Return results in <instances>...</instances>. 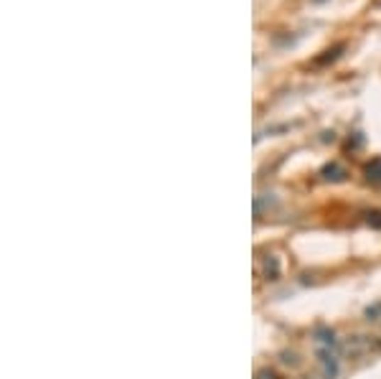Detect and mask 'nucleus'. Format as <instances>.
<instances>
[{
    "label": "nucleus",
    "instance_id": "nucleus-1",
    "mask_svg": "<svg viewBox=\"0 0 381 379\" xmlns=\"http://www.w3.org/2000/svg\"><path fill=\"white\" fill-rule=\"evenodd\" d=\"M315 354H318V361H321V372L326 379H336L338 377V367H341V344L336 339L331 329H318L315 331Z\"/></svg>",
    "mask_w": 381,
    "mask_h": 379
},
{
    "label": "nucleus",
    "instance_id": "nucleus-2",
    "mask_svg": "<svg viewBox=\"0 0 381 379\" xmlns=\"http://www.w3.org/2000/svg\"><path fill=\"white\" fill-rule=\"evenodd\" d=\"M366 178H369L374 186H381V158H374L366 165Z\"/></svg>",
    "mask_w": 381,
    "mask_h": 379
},
{
    "label": "nucleus",
    "instance_id": "nucleus-3",
    "mask_svg": "<svg viewBox=\"0 0 381 379\" xmlns=\"http://www.w3.org/2000/svg\"><path fill=\"white\" fill-rule=\"evenodd\" d=\"M323 176H326L328 181H343L346 171L341 168L338 163H331V165H326V168H323Z\"/></svg>",
    "mask_w": 381,
    "mask_h": 379
},
{
    "label": "nucleus",
    "instance_id": "nucleus-4",
    "mask_svg": "<svg viewBox=\"0 0 381 379\" xmlns=\"http://www.w3.org/2000/svg\"><path fill=\"white\" fill-rule=\"evenodd\" d=\"M265 273H267V278L277 275V260H275V257H267L265 260Z\"/></svg>",
    "mask_w": 381,
    "mask_h": 379
},
{
    "label": "nucleus",
    "instance_id": "nucleus-5",
    "mask_svg": "<svg viewBox=\"0 0 381 379\" xmlns=\"http://www.w3.org/2000/svg\"><path fill=\"white\" fill-rule=\"evenodd\" d=\"M257 379H277V377H275V372H267V369H265V372L257 374Z\"/></svg>",
    "mask_w": 381,
    "mask_h": 379
}]
</instances>
